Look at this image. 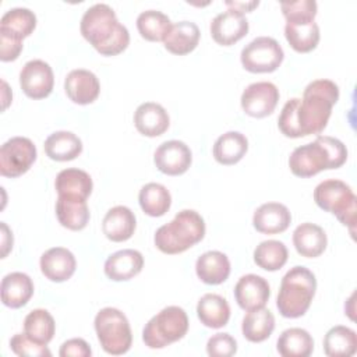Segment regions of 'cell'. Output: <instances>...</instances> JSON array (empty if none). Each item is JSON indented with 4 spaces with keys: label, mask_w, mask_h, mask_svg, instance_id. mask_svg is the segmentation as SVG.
<instances>
[{
    "label": "cell",
    "mask_w": 357,
    "mask_h": 357,
    "mask_svg": "<svg viewBox=\"0 0 357 357\" xmlns=\"http://www.w3.org/2000/svg\"><path fill=\"white\" fill-rule=\"evenodd\" d=\"M293 244L296 251L305 258L319 257L328 244L326 233L318 225L305 222L293 231Z\"/></svg>",
    "instance_id": "cell-22"
},
{
    "label": "cell",
    "mask_w": 357,
    "mask_h": 357,
    "mask_svg": "<svg viewBox=\"0 0 357 357\" xmlns=\"http://www.w3.org/2000/svg\"><path fill=\"white\" fill-rule=\"evenodd\" d=\"M79 31L103 56H116L126 50L130 43L128 29L117 20L114 10L106 3H96L85 10Z\"/></svg>",
    "instance_id": "cell-1"
},
{
    "label": "cell",
    "mask_w": 357,
    "mask_h": 357,
    "mask_svg": "<svg viewBox=\"0 0 357 357\" xmlns=\"http://www.w3.org/2000/svg\"><path fill=\"white\" fill-rule=\"evenodd\" d=\"M276 349L283 357H308L314 350V340L305 329L289 328L280 333Z\"/></svg>",
    "instance_id": "cell-34"
},
{
    "label": "cell",
    "mask_w": 357,
    "mask_h": 357,
    "mask_svg": "<svg viewBox=\"0 0 357 357\" xmlns=\"http://www.w3.org/2000/svg\"><path fill=\"white\" fill-rule=\"evenodd\" d=\"M284 36L298 53L314 50L319 42V26L315 21H286Z\"/></svg>",
    "instance_id": "cell-29"
},
{
    "label": "cell",
    "mask_w": 357,
    "mask_h": 357,
    "mask_svg": "<svg viewBox=\"0 0 357 357\" xmlns=\"http://www.w3.org/2000/svg\"><path fill=\"white\" fill-rule=\"evenodd\" d=\"M199 42V28L192 21H178L172 25L163 45L173 54H187L192 52Z\"/></svg>",
    "instance_id": "cell-27"
},
{
    "label": "cell",
    "mask_w": 357,
    "mask_h": 357,
    "mask_svg": "<svg viewBox=\"0 0 357 357\" xmlns=\"http://www.w3.org/2000/svg\"><path fill=\"white\" fill-rule=\"evenodd\" d=\"M187 331V312L181 307L169 305L146 322L142 331V340L149 349H163L183 339Z\"/></svg>",
    "instance_id": "cell-6"
},
{
    "label": "cell",
    "mask_w": 357,
    "mask_h": 357,
    "mask_svg": "<svg viewBox=\"0 0 357 357\" xmlns=\"http://www.w3.org/2000/svg\"><path fill=\"white\" fill-rule=\"evenodd\" d=\"M137 220L134 212L124 206L117 205L110 208L102 222L103 234L114 243H121L128 240L135 231Z\"/></svg>",
    "instance_id": "cell-21"
},
{
    "label": "cell",
    "mask_w": 357,
    "mask_h": 357,
    "mask_svg": "<svg viewBox=\"0 0 357 357\" xmlns=\"http://www.w3.org/2000/svg\"><path fill=\"white\" fill-rule=\"evenodd\" d=\"M64 91L74 103L89 105L99 96L100 84L92 71L77 68L67 74L64 79Z\"/></svg>",
    "instance_id": "cell-16"
},
{
    "label": "cell",
    "mask_w": 357,
    "mask_h": 357,
    "mask_svg": "<svg viewBox=\"0 0 357 357\" xmlns=\"http://www.w3.org/2000/svg\"><path fill=\"white\" fill-rule=\"evenodd\" d=\"M36 26V15L25 7L7 10L0 20V35L21 40L29 36Z\"/></svg>",
    "instance_id": "cell-26"
},
{
    "label": "cell",
    "mask_w": 357,
    "mask_h": 357,
    "mask_svg": "<svg viewBox=\"0 0 357 357\" xmlns=\"http://www.w3.org/2000/svg\"><path fill=\"white\" fill-rule=\"evenodd\" d=\"M347 159L346 145L333 137L318 135L314 142L297 146L290 158L289 167L297 177H311L326 169H337Z\"/></svg>",
    "instance_id": "cell-3"
},
{
    "label": "cell",
    "mask_w": 357,
    "mask_h": 357,
    "mask_svg": "<svg viewBox=\"0 0 357 357\" xmlns=\"http://www.w3.org/2000/svg\"><path fill=\"white\" fill-rule=\"evenodd\" d=\"M197 315L201 324L205 326L219 329L229 322L230 307L225 297L215 293H208L199 298L197 304Z\"/></svg>",
    "instance_id": "cell-28"
},
{
    "label": "cell",
    "mask_w": 357,
    "mask_h": 357,
    "mask_svg": "<svg viewBox=\"0 0 357 357\" xmlns=\"http://www.w3.org/2000/svg\"><path fill=\"white\" fill-rule=\"evenodd\" d=\"M56 216L60 225L68 230H82L89 222V208L85 199L59 197Z\"/></svg>",
    "instance_id": "cell-30"
},
{
    "label": "cell",
    "mask_w": 357,
    "mask_h": 357,
    "mask_svg": "<svg viewBox=\"0 0 357 357\" xmlns=\"http://www.w3.org/2000/svg\"><path fill=\"white\" fill-rule=\"evenodd\" d=\"M45 152L52 160H73L82 152V141L71 131H56L46 138Z\"/></svg>",
    "instance_id": "cell-32"
},
{
    "label": "cell",
    "mask_w": 357,
    "mask_h": 357,
    "mask_svg": "<svg viewBox=\"0 0 357 357\" xmlns=\"http://www.w3.org/2000/svg\"><path fill=\"white\" fill-rule=\"evenodd\" d=\"M54 331L56 324L47 310H32L24 319V333L39 344H47L53 339Z\"/></svg>",
    "instance_id": "cell-37"
},
{
    "label": "cell",
    "mask_w": 357,
    "mask_h": 357,
    "mask_svg": "<svg viewBox=\"0 0 357 357\" xmlns=\"http://www.w3.org/2000/svg\"><path fill=\"white\" fill-rule=\"evenodd\" d=\"M284 53L279 42L271 36H258L245 45L240 60L250 73H272L283 61Z\"/></svg>",
    "instance_id": "cell-9"
},
{
    "label": "cell",
    "mask_w": 357,
    "mask_h": 357,
    "mask_svg": "<svg viewBox=\"0 0 357 357\" xmlns=\"http://www.w3.org/2000/svg\"><path fill=\"white\" fill-rule=\"evenodd\" d=\"M197 276L206 284H220L230 275V261L220 251H206L195 262Z\"/></svg>",
    "instance_id": "cell-25"
},
{
    "label": "cell",
    "mask_w": 357,
    "mask_h": 357,
    "mask_svg": "<svg viewBox=\"0 0 357 357\" xmlns=\"http://www.w3.org/2000/svg\"><path fill=\"white\" fill-rule=\"evenodd\" d=\"M237 351V342L229 333H216L206 343V353L211 357H230Z\"/></svg>",
    "instance_id": "cell-43"
},
{
    "label": "cell",
    "mask_w": 357,
    "mask_h": 357,
    "mask_svg": "<svg viewBox=\"0 0 357 357\" xmlns=\"http://www.w3.org/2000/svg\"><path fill=\"white\" fill-rule=\"evenodd\" d=\"M271 296V287L262 276L248 273L241 276L234 286V298L240 308L251 311L265 307Z\"/></svg>",
    "instance_id": "cell-14"
},
{
    "label": "cell",
    "mask_w": 357,
    "mask_h": 357,
    "mask_svg": "<svg viewBox=\"0 0 357 357\" xmlns=\"http://www.w3.org/2000/svg\"><path fill=\"white\" fill-rule=\"evenodd\" d=\"M1 233H3V241H1V247H3V251H1V258H4L7 255V252L10 251V248H13V233L10 231L8 226L1 222Z\"/></svg>",
    "instance_id": "cell-47"
},
{
    "label": "cell",
    "mask_w": 357,
    "mask_h": 357,
    "mask_svg": "<svg viewBox=\"0 0 357 357\" xmlns=\"http://www.w3.org/2000/svg\"><path fill=\"white\" fill-rule=\"evenodd\" d=\"M279 100V89L269 81L250 84L241 93V107L245 114L257 119L269 116Z\"/></svg>",
    "instance_id": "cell-11"
},
{
    "label": "cell",
    "mask_w": 357,
    "mask_h": 357,
    "mask_svg": "<svg viewBox=\"0 0 357 357\" xmlns=\"http://www.w3.org/2000/svg\"><path fill=\"white\" fill-rule=\"evenodd\" d=\"M248 149V139L238 131L222 134L213 144V158L220 165H234L243 159Z\"/></svg>",
    "instance_id": "cell-31"
},
{
    "label": "cell",
    "mask_w": 357,
    "mask_h": 357,
    "mask_svg": "<svg viewBox=\"0 0 357 357\" xmlns=\"http://www.w3.org/2000/svg\"><path fill=\"white\" fill-rule=\"evenodd\" d=\"M291 223V213L286 205L279 202H266L258 206L252 216V225L257 231L264 234H278L284 231Z\"/></svg>",
    "instance_id": "cell-18"
},
{
    "label": "cell",
    "mask_w": 357,
    "mask_h": 357,
    "mask_svg": "<svg viewBox=\"0 0 357 357\" xmlns=\"http://www.w3.org/2000/svg\"><path fill=\"white\" fill-rule=\"evenodd\" d=\"M315 275L305 266H293L284 273L276 298V307L284 318L303 317L315 296Z\"/></svg>",
    "instance_id": "cell-5"
},
{
    "label": "cell",
    "mask_w": 357,
    "mask_h": 357,
    "mask_svg": "<svg viewBox=\"0 0 357 357\" xmlns=\"http://www.w3.org/2000/svg\"><path fill=\"white\" fill-rule=\"evenodd\" d=\"M205 236V222L194 209L180 211L174 219L160 226L153 237L155 245L163 254H180L199 243Z\"/></svg>",
    "instance_id": "cell-4"
},
{
    "label": "cell",
    "mask_w": 357,
    "mask_h": 357,
    "mask_svg": "<svg viewBox=\"0 0 357 357\" xmlns=\"http://www.w3.org/2000/svg\"><path fill=\"white\" fill-rule=\"evenodd\" d=\"M36 160V146L26 137H13L0 149V173L4 177H18L29 170Z\"/></svg>",
    "instance_id": "cell-10"
},
{
    "label": "cell",
    "mask_w": 357,
    "mask_h": 357,
    "mask_svg": "<svg viewBox=\"0 0 357 357\" xmlns=\"http://www.w3.org/2000/svg\"><path fill=\"white\" fill-rule=\"evenodd\" d=\"M54 75L52 67L39 59L29 60L20 73V85L31 99H43L53 91Z\"/></svg>",
    "instance_id": "cell-12"
},
{
    "label": "cell",
    "mask_w": 357,
    "mask_h": 357,
    "mask_svg": "<svg viewBox=\"0 0 357 357\" xmlns=\"http://www.w3.org/2000/svg\"><path fill=\"white\" fill-rule=\"evenodd\" d=\"M298 98L289 99L278 119V127L280 132L289 138H300L298 128H297V120H296V107H297Z\"/></svg>",
    "instance_id": "cell-42"
},
{
    "label": "cell",
    "mask_w": 357,
    "mask_h": 357,
    "mask_svg": "<svg viewBox=\"0 0 357 357\" xmlns=\"http://www.w3.org/2000/svg\"><path fill=\"white\" fill-rule=\"evenodd\" d=\"M10 347L17 356L26 357H50L52 353L46 344H39L29 339L25 333H15L10 339Z\"/></svg>",
    "instance_id": "cell-41"
},
{
    "label": "cell",
    "mask_w": 357,
    "mask_h": 357,
    "mask_svg": "<svg viewBox=\"0 0 357 357\" xmlns=\"http://www.w3.org/2000/svg\"><path fill=\"white\" fill-rule=\"evenodd\" d=\"M134 124L138 132L145 137L162 135L170 124L166 109L155 102L141 103L134 113Z\"/></svg>",
    "instance_id": "cell-20"
},
{
    "label": "cell",
    "mask_w": 357,
    "mask_h": 357,
    "mask_svg": "<svg viewBox=\"0 0 357 357\" xmlns=\"http://www.w3.org/2000/svg\"><path fill=\"white\" fill-rule=\"evenodd\" d=\"M357 350V335L351 328L336 325L324 337V351L328 357H350Z\"/></svg>",
    "instance_id": "cell-35"
},
{
    "label": "cell",
    "mask_w": 357,
    "mask_h": 357,
    "mask_svg": "<svg viewBox=\"0 0 357 357\" xmlns=\"http://www.w3.org/2000/svg\"><path fill=\"white\" fill-rule=\"evenodd\" d=\"M225 4L227 7H230V10L244 14V13H248V11L254 10L255 7H258L259 1H245V3L244 1H225Z\"/></svg>",
    "instance_id": "cell-46"
},
{
    "label": "cell",
    "mask_w": 357,
    "mask_h": 357,
    "mask_svg": "<svg viewBox=\"0 0 357 357\" xmlns=\"http://www.w3.org/2000/svg\"><path fill=\"white\" fill-rule=\"evenodd\" d=\"M287 248L279 240H265L254 250V262L269 272L280 269L287 262Z\"/></svg>",
    "instance_id": "cell-39"
},
{
    "label": "cell",
    "mask_w": 357,
    "mask_h": 357,
    "mask_svg": "<svg viewBox=\"0 0 357 357\" xmlns=\"http://www.w3.org/2000/svg\"><path fill=\"white\" fill-rule=\"evenodd\" d=\"M92 178L91 176L81 169H64L61 170L54 180V188L59 197L67 198H78L85 199L92 192Z\"/></svg>",
    "instance_id": "cell-24"
},
{
    "label": "cell",
    "mask_w": 357,
    "mask_h": 357,
    "mask_svg": "<svg viewBox=\"0 0 357 357\" xmlns=\"http://www.w3.org/2000/svg\"><path fill=\"white\" fill-rule=\"evenodd\" d=\"M275 329V317L273 314L262 307L257 310L247 311L243 318L241 331L243 336L252 343H259L266 340Z\"/></svg>",
    "instance_id": "cell-33"
},
{
    "label": "cell",
    "mask_w": 357,
    "mask_h": 357,
    "mask_svg": "<svg viewBox=\"0 0 357 357\" xmlns=\"http://www.w3.org/2000/svg\"><path fill=\"white\" fill-rule=\"evenodd\" d=\"M144 268V257L137 250H120L113 252L105 262V273L114 282L130 280Z\"/></svg>",
    "instance_id": "cell-19"
},
{
    "label": "cell",
    "mask_w": 357,
    "mask_h": 357,
    "mask_svg": "<svg viewBox=\"0 0 357 357\" xmlns=\"http://www.w3.org/2000/svg\"><path fill=\"white\" fill-rule=\"evenodd\" d=\"M280 8L286 21H314L318 6L314 0H297L282 1Z\"/></svg>",
    "instance_id": "cell-40"
},
{
    "label": "cell",
    "mask_w": 357,
    "mask_h": 357,
    "mask_svg": "<svg viewBox=\"0 0 357 357\" xmlns=\"http://www.w3.org/2000/svg\"><path fill=\"white\" fill-rule=\"evenodd\" d=\"M98 340L107 354L120 356L130 350L132 333L127 317L117 308H102L93 321Z\"/></svg>",
    "instance_id": "cell-8"
},
{
    "label": "cell",
    "mask_w": 357,
    "mask_h": 357,
    "mask_svg": "<svg viewBox=\"0 0 357 357\" xmlns=\"http://www.w3.org/2000/svg\"><path fill=\"white\" fill-rule=\"evenodd\" d=\"M337 100L339 86L333 81L322 78L310 82L303 92V99L298 98L296 107L300 137L322 132Z\"/></svg>",
    "instance_id": "cell-2"
},
{
    "label": "cell",
    "mask_w": 357,
    "mask_h": 357,
    "mask_svg": "<svg viewBox=\"0 0 357 357\" xmlns=\"http://www.w3.org/2000/svg\"><path fill=\"white\" fill-rule=\"evenodd\" d=\"M42 273L52 282L68 280L77 268L74 254L64 247H53L45 251L39 261Z\"/></svg>",
    "instance_id": "cell-17"
},
{
    "label": "cell",
    "mask_w": 357,
    "mask_h": 357,
    "mask_svg": "<svg viewBox=\"0 0 357 357\" xmlns=\"http://www.w3.org/2000/svg\"><path fill=\"white\" fill-rule=\"evenodd\" d=\"M59 354L61 357H91L92 350L84 339L74 337V339H68L61 344Z\"/></svg>",
    "instance_id": "cell-44"
},
{
    "label": "cell",
    "mask_w": 357,
    "mask_h": 357,
    "mask_svg": "<svg viewBox=\"0 0 357 357\" xmlns=\"http://www.w3.org/2000/svg\"><path fill=\"white\" fill-rule=\"evenodd\" d=\"M1 301L10 308L24 307L33 294L32 279L22 272H11L1 279Z\"/></svg>",
    "instance_id": "cell-23"
},
{
    "label": "cell",
    "mask_w": 357,
    "mask_h": 357,
    "mask_svg": "<svg viewBox=\"0 0 357 357\" xmlns=\"http://www.w3.org/2000/svg\"><path fill=\"white\" fill-rule=\"evenodd\" d=\"M138 202L146 215L158 218L163 216L169 211L172 205V195L165 185L159 183H148L139 190Z\"/></svg>",
    "instance_id": "cell-36"
},
{
    "label": "cell",
    "mask_w": 357,
    "mask_h": 357,
    "mask_svg": "<svg viewBox=\"0 0 357 357\" xmlns=\"http://www.w3.org/2000/svg\"><path fill=\"white\" fill-rule=\"evenodd\" d=\"M22 50V42L0 35V59L1 61L15 60Z\"/></svg>",
    "instance_id": "cell-45"
},
{
    "label": "cell",
    "mask_w": 357,
    "mask_h": 357,
    "mask_svg": "<svg viewBox=\"0 0 357 357\" xmlns=\"http://www.w3.org/2000/svg\"><path fill=\"white\" fill-rule=\"evenodd\" d=\"M153 162L159 172L169 176H178L188 170L192 162V153L183 141L170 139L162 142L155 153Z\"/></svg>",
    "instance_id": "cell-13"
},
{
    "label": "cell",
    "mask_w": 357,
    "mask_h": 357,
    "mask_svg": "<svg viewBox=\"0 0 357 357\" xmlns=\"http://www.w3.org/2000/svg\"><path fill=\"white\" fill-rule=\"evenodd\" d=\"M172 25L170 18L159 10H145L137 17L138 32L144 39L151 42H163Z\"/></svg>",
    "instance_id": "cell-38"
},
{
    "label": "cell",
    "mask_w": 357,
    "mask_h": 357,
    "mask_svg": "<svg viewBox=\"0 0 357 357\" xmlns=\"http://www.w3.org/2000/svg\"><path fill=\"white\" fill-rule=\"evenodd\" d=\"M209 29L216 43L230 46L247 35L248 21L244 14L229 8L212 20Z\"/></svg>",
    "instance_id": "cell-15"
},
{
    "label": "cell",
    "mask_w": 357,
    "mask_h": 357,
    "mask_svg": "<svg viewBox=\"0 0 357 357\" xmlns=\"http://www.w3.org/2000/svg\"><path fill=\"white\" fill-rule=\"evenodd\" d=\"M314 201L321 209L333 213L353 233L357 198L349 184L336 178L324 180L314 190Z\"/></svg>",
    "instance_id": "cell-7"
}]
</instances>
